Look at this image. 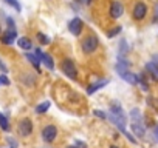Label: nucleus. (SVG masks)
Here are the masks:
<instances>
[{
	"label": "nucleus",
	"mask_w": 158,
	"mask_h": 148,
	"mask_svg": "<svg viewBox=\"0 0 158 148\" xmlns=\"http://www.w3.org/2000/svg\"><path fill=\"white\" fill-rule=\"evenodd\" d=\"M50 107H51L50 100H45V102H42V103H39V105L36 107V113H37V114H44V113H47V111L50 110Z\"/></svg>",
	"instance_id": "2eb2a0df"
},
{
	"label": "nucleus",
	"mask_w": 158,
	"mask_h": 148,
	"mask_svg": "<svg viewBox=\"0 0 158 148\" xmlns=\"http://www.w3.org/2000/svg\"><path fill=\"white\" fill-rule=\"evenodd\" d=\"M110 114H112V116H115V117H126L119 102H113V103L110 105Z\"/></svg>",
	"instance_id": "9b49d317"
},
{
	"label": "nucleus",
	"mask_w": 158,
	"mask_h": 148,
	"mask_svg": "<svg viewBox=\"0 0 158 148\" xmlns=\"http://www.w3.org/2000/svg\"><path fill=\"white\" fill-rule=\"evenodd\" d=\"M156 59H158V57H156ZM156 65H158V62H156Z\"/></svg>",
	"instance_id": "473e14b6"
},
{
	"label": "nucleus",
	"mask_w": 158,
	"mask_h": 148,
	"mask_svg": "<svg viewBox=\"0 0 158 148\" xmlns=\"http://www.w3.org/2000/svg\"><path fill=\"white\" fill-rule=\"evenodd\" d=\"M112 148H118V146H112Z\"/></svg>",
	"instance_id": "7c9ffc66"
},
{
	"label": "nucleus",
	"mask_w": 158,
	"mask_h": 148,
	"mask_svg": "<svg viewBox=\"0 0 158 148\" xmlns=\"http://www.w3.org/2000/svg\"><path fill=\"white\" fill-rule=\"evenodd\" d=\"M34 56H36V57H37V59L40 60V62H44V63L47 65V68H50V69H53V68H54L53 59H51V57H50L48 54H44V53H42V51H40L39 48L36 49V54H34Z\"/></svg>",
	"instance_id": "1a4fd4ad"
},
{
	"label": "nucleus",
	"mask_w": 158,
	"mask_h": 148,
	"mask_svg": "<svg viewBox=\"0 0 158 148\" xmlns=\"http://www.w3.org/2000/svg\"><path fill=\"white\" fill-rule=\"evenodd\" d=\"M8 26H10V28H14V22H13L11 19H8Z\"/></svg>",
	"instance_id": "c85d7f7f"
},
{
	"label": "nucleus",
	"mask_w": 158,
	"mask_h": 148,
	"mask_svg": "<svg viewBox=\"0 0 158 148\" xmlns=\"http://www.w3.org/2000/svg\"><path fill=\"white\" fill-rule=\"evenodd\" d=\"M37 39L40 40L42 45H50V42H51V39L48 36H45L44 33H37Z\"/></svg>",
	"instance_id": "aec40b11"
},
{
	"label": "nucleus",
	"mask_w": 158,
	"mask_h": 148,
	"mask_svg": "<svg viewBox=\"0 0 158 148\" xmlns=\"http://www.w3.org/2000/svg\"><path fill=\"white\" fill-rule=\"evenodd\" d=\"M119 77H121V79H124L126 82H129L130 85H138V74H133V72L127 71V72L121 74Z\"/></svg>",
	"instance_id": "ddd939ff"
},
{
	"label": "nucleus",
	"mask_w": 158,
	"mask_h": 148,
	"mask_svg": "<svg viewBox=\"0 0 158 148\" xmlns=\"http://www.w3.org/2000/svg\"><path fill=\"white\" fill-rule=\"evenodd\" d=\"M6 3H8V5H11V6H13V8H14V10H16L17 13H19V11L22 10V8H20V5H19V2H17V0H6Z\"/></svg>",
	"instance_id": "412c9836"
},
{
	"label": "nucleus",
	"mask_w": 158,
	"mask_h": 148,
	"mask_svg": "<svg viewBox=\"0 0 158 148\" xmlns=\"http://www.w3.org/2000/svg\"><path fill=\"white\" fill-rule=\"evenodd\" d=\"M109 84V79H102V80H98V82H95L93 85H90L89 88H87V94H93L95 91H98V90H101L102 87H106Z\"/></svg>",
	"instance_id": "9d476101"
},
{
	"label": "nucleus",
	"mask_w": 158,
	"mask_h": 148,
	"mask_svg": "<svg viewBox=\"0 0 158 148\" xmlns=\"http://www.w3.org/2000/svg\"><path fill=\"white\" fill-rule=\"evenodd\" d=\"M124 13V6L119 3V2H113L110 5V17L112 19H119Z\"/></svg>",
	"instance_id": "6e6552de"
},
{
	"label": "nucleus",
	"mask_w": 158,
	"mask_h": 148,
	"mask_svg": "<svg viewBox=\"0 0 158 148\" xmlns=\"http://www.w3.org/2000/svg\"><path fill=\"white\" fill-rule=\"evenodd\" d=\"M27 59L31 62V65H33V66L37 69V72L40 74V60H39L36 56H33V54H27Z\"/></svg>",
	"instance_id": "f3484780"
},
{
	"label": "nucleus",
	"mask_w": 158,
	"mask_h": 148,
	"mask_svg": "<svg viewBox=\"0 0 158 148\" xmlns=\"http://www.w3.org/2000/svg\"><path fill=\"white\" fill-rule=\"evenodd\" d=\"M74 145H76V146H79V148H85V143H84V142H79V140H76V142H74Z\"/></svg>",
	"instance_id": "bb28decb"
},
{
	"label": "nucleus",
	"mask_w": 158,
	"mask_h": 148,
	"mask_svg": "<svg viewBox=\"0 0 158 148\" xmlns=\"http://www.w3.org/2000/svg\"><path fill=\"white\" fill-rule=\"evenodd\" d=\"M147 14V6L143 3V2H138L135 6H133V19L136 20H143Z\"/></svg>",
	"instance_id": "0eeeda50"
},
{
	"label": "nucleus",
	"mask_w": 158,
	"mask_h": 148,
	"mask_svg": "<svg viewBox=\"0 0 158 148\" xmlns=\"http://www.w3.org/2000/svg\"><path fill=\"white\" fill-rule=\"evenodd\" d=\"M60 69L64 71V74L68 79H77V69L74 66V62L71 59H65L60 63Z\"/></svg>",
	"instance_id": "f257e3e1"
},
{
	"label": "nucleus",
	"mask_w": 158,
	"mask_h": 148,
	"mask_svg": "<svg viewBox=\"0 0 158 148\" xmlns=\"http://www.w3.org/2000/svg\"><path fill=\"white\" fill-rule=\"evenodd\" d=\"M17 133H19V136H22V137H28V136L33 133V122H31L30 119L20 120V123H19V127H17Z\"/></svg>",
	"instance_id": "7ed1b4c3"
},
{
	"label": "nucleus",
	"mask_w": 158,
	"mask_h": 148,
	"mask_svg": "<svg viewBox=\"0 0 158 148\" xmlns=\"http://www.w3.org/2000/svg\"><path fill=\"white\" fill-rule=\"evenodd\" d=\"M127 53V43L126 40H121V51H119V57H123V54Z\"/></svg>",
	"instance_id": "5701e85b"
},
{
	"label": "nucleus",
	"mask_w": 158,
	"mask_h": 148,
	"mask_svg": "<svg viewBox=\"0 0 158 148\" xmlns=\"http://www.w3.org/2000/svg\"><path fill=\"white\" fill-rule=\"evenodd\" d=\"M16 37H17V31H16V28H10L8 31H5V33L2 34L0 40H2V43H5V45H13L14 40H16Z\"/></svg>",
	"instance_id": "423d86ee"
},
{
	"label": "nucleus",
	"mask_w": 158,
	"mask_h": 148,
	"mask_svg": "<svg viewBox=\"0 0 158 148\" xmlns=\"http://www.w3.org/2000/svg\"><path fill=\"white\" fill-rule=\"evenodd\" d=\"M0 128L2 130H5V131H10L11 130V127H10V122H8V119L0 113Z\"/></svg>",
	"instance_id": "a211bd4d"
},
{
	"label": "nucleus",
	"mask_w": 158,
	"mask_h": 148,
	"mask_svg": "<svg viewBox=\"0 0 158 148\" xmlns=\"http://www.w3.org/2000/svg\"><path fill=\"white\" fill-rule=\"evenodd\" d=\"M0 85H5V87L10 85V79L5 76V74H2V76H0Z\"/></svg>",
	"instance_id": "b1692460"
},
{
	"label": "nucleus",
	"mask_w": 158,
	"mask_h": 148,
	"mask_svg": "<svg viewBox=\"0 0 158 148\" xmlns=\"http://www.w3.org/2000/svg\"><path fill=\"white\" fill-rule=\"evenodd\" d=\"M146 69L149 71L150 77H152L155 82H158V65H156L155 62H149V63L146 65Z\"/></svg>",
	"instance_id": "f8f14e48"
},
{
	"label": "nucleus",
	"mask_w": 158,
	"mask_h": 148,
	"mask_svg": "<svg viewBox=\"0 0 158 148\" xmlns=\"http://www.w3.org/2000/svg\"><path fill=\"white\" fill-rule=\"evenodd\" d=\"M93 114H95L96 117H101V119H106V117H107V116H106V113H104V111H101V110H95V111H93Z\"/></svg>",
	"instance_id": "393cba45"
},
{
	"label": "nucleus",
	"mask_w": 158,
	"mask_h": 148,
	"mask_svg": "<svg viewBox=\"0 0 158 148\" xmlns=\"http://www.w3.org/2000/svg\"><path fill=\"white\" fill-rule=\"evenodd\" d=\"M130 119L133 120V122H143V116H141V113H139V110H132L130 111Z\"/></svg>",
	"instance_id": "6ab92c4d"
},
{
	"label": "nucleus",
	"mask_w": 158,
	"mask_h": 148,
	"mask_svg": "<svg viewBox=\"0 0 158 148\" xmlns=\"http://www.w3.org/2000/svg\"><path fill=\"white\" fill-rule=\"evenodd\" d=\"M153 137H155V140L158 142V125L153 128Z\"/></svg>",
	"instance_id": "a878e982"
},
{
	"label": "nucleus",
	"mask_w": 158,
	"mask_h": 148,
	"mask_svg": "<svg viewBox=\"0 0 158 148\" xmlns=\"http://www.w3.org/2000/svg\"><path fill=\"white\" fill-rule=\"evenodd\" d=\"M57 136V128L54 125H47L44 130H42V139L47 142V143H51Z\"/></svg>",
	"instance_id": "20e7f679"
},
{
	"label": "nucleus",
	"mask_w": 158,
	"mask_h": 148,
	"mask_svg": "<svg viewBox=\"0 0 158 148\" xmlns=\"http://www.w3.org/2000/svg\"><path fill=\"white\" fill-rule=\"evenodd\" d=\"M155 14H156V17H158V3H156V6H155Z\"/></svg>",
	"instance_id": "c756f323"
},
{
	"label": "nucleus",
	"mask_w": 158,
	"mask_h": 148,
	"mask_svg": "<svg viewBox=\"0 0 158 148\" xmlns=\"http://www.w3.org/2000/svg\"><path fill=\"white\" fill-rule=\"evenodd\" d=\"M77 2H82V0H77Z\"/></svg>",
	"instance_id": "2f4dec72"
},
{
	"label": "nucleus",
	"mask_w": 158,
	"mask_h": 148,
	"mask_svg": "<svg viewBox=\"0 0 158 148\" xmlns=\"http://www.w3.org/2000/svg\"><path fill=\"white\" fill-rule=\"evenodd\" d=\"M0 33H2V29H0Z\"/></svg>",
	"instance_id": "72a5a7b5"
},
{
	"label": "nucleus",
	"mask_w": 158,
	"mask_h": 148,
	"mask_svg": "<svg viewBox=\"0 0 158 148\" xmlns=\"http://www.w3.org/2000/svg\"><path fill=\"white\" fill-rule=\"evenodd\" d=\"M121 29H123L121 26H116V28H113L112 31H109V34H107V36H109V37L112 39V37H115V36H118V34L121 33Z\"/></svg>",
	"instance_id": "4be33fe9"
},
{
	"label": "nucleus",
	"mask_w": 158,
	"mask_h": 148,
	"mask_svg": "<svg viewBox=\"0 0 158 148\" xmlns=\"http://www.w3.org/2000/svg\"><path fill=\"white\" fill-rule=\"evenodd\" d=\"M19 46H20L22 49H25V51H28V49H31V48H33L31 40H30V39H27V37H20V39H19Z\"/></svg>",
	"instance_id": "dca6fc26"
},
{
	"label": "nucleus",
	"mask_w": 158,
	"mask_h": 148,
	"mask_svg": "<svg viewBox=\"0 0 158 148\" xmlns=\"http://www.w3.org/2000/svg\"><path fill=\"white\" fill-rule=\"evenodd\" d=\"M0 68H2V71H3V72H6V71H8V68L3 65V62H2V60H0Z\"/></svg>",
	"instance_id": "cd10ccee"
},
{
	"label": "nucleus",
	"mask_w": 158,
	"mask_h": 148,
	"mask_svg": "<svg viewBox=\"0 0 158 148\" xmlns=\"http://www.w3.org/2000/svg\"><path fill=\"white\" fill-rule=\"evenodd\" d=\"M132 131H133V134H136L138 137H144V134H146V130H144V127H143V122H133V123H132Z\"/></svg>",
	"instance_id": "4468645a"
},
{
	"label": "nucleus",
	"mask_w": 158,
	"mask_h": 148,
	"mask_svg": "<svg viewBox=\"0 0 158 148\" xmlns=\"http://www.w3.org/2000/svg\"><path fill=\"white\" fill-rule=\"evenodd\" d=\"M98 45H99V40L96 36H89L82 40V51L85 54H92L98 49Z\"/></svg>",
	"instance_id": "f03ea898"
},
{
	"label": "nucleus",
	"mask_w": 158,
	"mask_h": 148,
	"mask_svg": "<svg viewBox=\"0 0 158 148\" xmlns=\"http://www.w3.org/2000/svg\"><path fill=\"white\" fill-rule=\"evenodd\" d=\"M82 28H84V22L79 19V17L71 19L70 23H68V31H70L71 34H74V36L81 34V33H82Z\"/></svg>",
	"instance_id": "39448f33"
}]
</instances>
